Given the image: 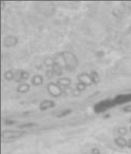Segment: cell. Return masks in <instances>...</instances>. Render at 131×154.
Returning <instances> with one entry per match:
<instances>
[{"label": "cell", "instance_id": "cell-1", "mask_svg": "<svg viewBox=\"0 0 131 154\" xmlns=\"http://www.w3.org/2000/svg\"><path fill=\"white\" fill-rule=\"evenodd\" d=\"M55 64L59 66L60 67L65 69L74 70L78 64V60L75 54L71 53V52H62L56 55L54 58Z\"/></svg>", "mask_w": 131, "mask_h": 154}, {"label": "cell", "instance_id": "cell-2", "mask_svg": "<svg viewBox=\"0 0 131 154\" xmlns=\"http://www.w3.org/2000/svg\"><path fill=\"white\" fill-rule=\"evenodd\" d=\"M27 132L25 130H5L2 132L1 134V140L2 143H9L14 141V140L19 139L27 134Z\"/></svg>", "mask_w": 131, "mask_h": 154}, {"label": "cell", "instance_id": "cell-3", "mask_svg": "<svg viewBox=\"0 0 131 154\" xmlns=\"http://www.w3.org/2000/svg\"><path fill=\"white\" fill-rule=\"evenodd\" d=\"M116 103L114 100H103V101L100 102V103H98L95 105V111L96 112H103L104 111L107 110L108 109L114 107Z\"/></svg>", "mask_w": 131, "mask_h": 154}, {"label": "cell", "instance_id": "cell-4", "mask_svg": "<svg viewBox=\"0 0 131 154\" xmlns=\"http://www.w3.org/2000/svg\"><path fill=\"white\" fill-rule=\"evenodd\" d=\"M47 90L52 97H59L63 93V88H61L58 83L50 82L47 86Z\"/></svg>", "mask_w": 131, "mask_h": 154}, {"label": "cell", "instance_id": "cell-5", "mask_svg": "<svg viewBox=\"0 0 131 154\" xmlns=\"http://www.w3.org/2000/svg\"><path fill=\"white\" fill-rule=\"evenodd\" d=\"M19 42V38L16 35H8L3 39V46L7 48H12L16 46Z\"/></svg>", "mask_w": 131, "mask_h": 154}, {"label": "cell", "instance_id": "cell-6", "mask_svg": "<svg viewBox=\"0 0 131 154\" xmlns=\"http://www.w3.org/2000/svg\"><path fill=\"white\" fill-rule=\"evenodd\" d=\"M77 80H78V82L83 83L87 86H90L94 84L91 75L87 73H84V72L77 75Z\"/></svg>", "mask_w": 131, "mask_h": 154}, {"label": "cell", "instance_id": "cell-7", "mask_svg": "<svg viewBox=\"0 0 131 154\" xmlns=\"http://www.w3.org/2000/svg\"><path fill=\"white\" fill-rule=\"evenodd\" d=\"M29 77V73L27 71L19 69L15 72V80L16 82H22L27 80Z\"/></svg>", "mask_w": 131, "mask_h": 154}, {"label": "cell", "instance_id": "cell-8", "mask_svg": "<svg viewBox=\"0 0 131 154\" xmlns=\"http://www.w3.org/2000/svg\"><path fill=\"white\" fill-rule=\"evenodd\" d=\"M55 106V103L53 100H43L39 104V109L41 111H45L49 109L54 108Z\"/></svg>", "mask_w": 131, "mask_h": 154}, {"label": "cell", "instance_id": "cell-9", "mask_svg": "<svg viewBox=\"0 0 131 154\" xmlns=\"http://www.w3.org/2000/svg\"><path fill=\"white\" fill-rule=\"evenodd\" d=\"M116 105L117 104H124L128 103V102L131 101V93L130 94H124V95H120V96H117L114 99Z\"/></svg>", "mask_w": 131, "mask_h": 154}, {"label": "cell", "instance_id": "cell-10", "mask_svg": "<svg viewBox=\"0 0 131 154\" xmlns=\"http://www.w3.org/2000/svg\"><path fill=\"white\" fill-rule=\"evenodd\" d=\"M57 83L61 86V88H65L67 89L71 84V79L70 78H67V77H63V78H60L57 81Z\"/></svg>", "mask_w": 131, "mask_h": 154}, {"label": "cell", "instance_id": "cell-11", "mask_svg": "<svg viewBox=\"0 0 131 154\" xmlns=\"http://www.w3.org/2000/svg\"><path fill=\"white\" fill-rule=\"evenodd\" d=\"M114 143L116 144V146H117L120 148H125V147H127V140L124 138V137H116L114 140Z\"/></svg>", "mask_w": 131, "mask_h": 154}, {"label": "cell", "instance_id": "cell-12", "mask_svg": "<svg viewBox=\"0 0 131 154\" xmlns=\"http://www.w3.org/2000/svg\"><path fill=\"white\" fill-rule=\"evenodd\" d=\"M43 76L41 75H35L32 77V84L35 86H40L43 84Z\"/></svg>", "mask_w": 131, "mask_h": 154}, {"label": "cell", "instance_id": "cell-13", "mask_svg": "<svg viewBox=\"0 0 131 154\" xmlns=\"http://www.w3.org/2000/svg\"><path fill=\"white\" fill-rule=\"evenodd\" d=\"M30 89H31V87H30V86L28 83H26V82H22V83H21L19 86H18L16 90H17L18 93H26L29 91Z\"/></svg>", "mask_w": 131, "mask_h": 154}, {"label": "cell", "instance_id": "cell-14", "mask_svg": "<svg viewBox=\"0 0 131 154\" xmlns=\"http://www.w3.org/2000/svg\"><path fill=\"white\" fill-rule=\"evenodd\" d=\"M4 79L7 81H12L15 79V71L13 70H8L4 73Z\"/></svg>", "mask_w": 131, "mask_h": 154}, {"label": "cell", "instance_id": "cell-15", "mask_svg": "<svg viewBox=\"0 0 131 154\" xmlns=\"http://www.w3.org/2000/svg\"><path fill=\"white\" fill-rule=\"evenodd\" d=\"M44 65L46 67H48V68H52L53 66L55 64V62H54V58L51 57H47L44 60Z\"/></svg>", "mask_w": 131, "mask_h": 154}, {"label": "cell", "instance_id": "cell-16", "mask_svg": "<svg viewBox=\"0 0 131 154\" xmlns=\"http://www.w3.org/2000/svg\"><path fill=\"white\" fill-rule=\"evenodd\" d=\"M70 113H71V109H64V110L58 111L57 112H55L54 116L57 118H62L69 115Z\"/></svg>", "mask_w": 131, "mask_h": 154}, {"label": "cell", "instance_id": "cell-17", "mask_svg": "<svg viewBox=\"0 0 131 154\" xmlns=\"http://www.w3.org/2000/svg\"><path fill=\"white\" fill-rule=\"evenodd\" d=\"M51 69L53 70L54 73L57 75H61L63 73V69L57 65V64H54V66L51 68Z\"/></svg>", "mask_w": 131, "mask_h": 154}, {"label": "cell", "instance_id": "cell-18", "mask_svg": "<svg viewBox=\"0 0 131 154\" xmlns=\"http://www.w3.org/2000/svg\"><path fill=\"white\" fill-rule=\"evenodd\" d=\"M90 75H91V79H92L94 84H97V83H98V82H99L100 77H99V75H98V72H92L91 74H90Z\"/></svg>", "mask_w": 131, "mask_h": 154}, {"label": "cell", "instance_id": "cell-19", "mask_svg": "<svg viewBox=\"0 0 131 154\" xmlns=\"http://www.w3.org/2000/svg\"><path fill=\"white\" fill-rule=\"evenodd\" d=\"M128 130L126 127H120L117 129V133L121 136V137H124L126 134H127Z\"/></svg>", "mask_w": 131, "mask_h": 154}, {"label": "cell", "instance_id": "cell-20", "mask_svg": "<svg viewBox=\"0 0 131 154\" xmlns=\"http://www.w3.org/2000/svg\"><path fill=\"white\" fill-rule=\"evenodd\" d=\"M36 126V124L34 123H25V124L22 125H19V126H18V128H19V129H27V128H30L32 127V126Z\"/></svg>", "mask_w": 131, "mask_h": 154}, {"label": "cell", "instance_id": "cell-21", "mask_svg": "<svg viewBox=\"0 0 131 154\" xmlns=\"http://www.w3.org/2000/svg\"><path fill=\"white\" fill-rule=\"evenodd\" d=\"M87 86H85L84 84H83V83H80V82H78L77 84V86H76V89H77L79 92H82V91H84L86 89V88H87Z\"/></svg>", "mask_w": 131, "mask_h": 154}, {"label": "cell", "instance_id": "cell-22", "mask_svg": "<svg viewBox=\"0 0 131 154\" xmlns=\"http://www.w3.org/2000/svg\"><path fill=\"white\" fill-rule=\"evenodd\" d=\"M46 75H47L48 78H49V79H51L54 75H55V74L54 73V72H53L52 69H49L48 70L47 72H46Z\"/></svg>", "mask_w": 131, "mask_h": 154}, {"label": "cell", "instance_id": "cell-23", "mask_svg": "<svg viewBox=\"0 0 131 154\" xmlns=\"http://www.w3.org/2000/svg\"><path fill=\"white\" fill-rule=\"evenodd\" d=\"M124 112H131V105H127L122 109Z\"/></svg>", "mask_w": 131, "mask_h": 154}, {"label": "cell", "instance_id": "cell-24", "mask_svg": "<svg viewBox=\"0 0 131 154\" xmlns=\"http://www.w3.org/2000/svg\"><path fill=\"white\" fill-rule=\"evenodd\" d=\"M91 154H100V150L97 147H95L91 149Z\"/></svg>", "mask_w": 131, "mask_h": 154}, {"label": "cell", "instance_id": "cell-25", "mask_svg": "<svg viewBox=\"0 0 131 154\" xmlns=\"http://www.w3.org/2000/svg\"><path fill=\"white\" fill-rule=\"evenodd\" d=\"M15 123V121L13 120H6L5 121V124L6 125H13Z\"/></svg>", "mask_w": 131, "mask_h": 154}, {"label": "cell", "instance_id": "cell-26", "mask_svg": "<svg viewBox=\"0 0 131 154\" xmlns=\"http://www.w3.org/2000/svg\"><path fill=\"white\" fill-rule=\"evenodd\" d=\"M127 147L131 149V138L129 140H127Z\"/></svg>", "mask_w": 131, "mask_h": 154}, {"label": "cell", "instance_id": "cell-27", "mask_svg": "<svg viewBox=\"0 0 131 154\" xmlns=\"http://www.w3.org/2000/svg\"><path fill=\"white\" fill-rule=\"evenodd\" d=\"M130 123H131V116H130Z\"/></svg>", "mask_w": 131, "mask_h": 154}, {"label": "cell", "instance_id": "cell-28", "mask_svg": "<svg viewBox=\"0 0 131 154\" xmlns=\"http://www.w3.org/2000/svg\"><path fill=\"white\" fill-rule=\"evenodd\" d=\"M130 131L131 132V126H130Z\"/></svg>", "mask_w": 131, "mask_h": 154}]
</instances>
